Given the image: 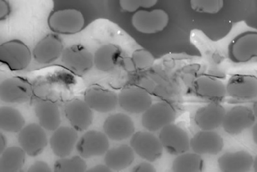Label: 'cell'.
<instances>
[{"instance_id": "cell-1", "label": "cell", "mask_w": 257, "mask_h": 172, "mask_svg": "<svg viewBox=\"0 0 257 172\" xmlns=\"http://www.w3.org/2000/svg\"><path fill=\"white\" fill-rule=\"evenodd\" d=\"M31 60L30 49L21 41H9L0 45V63L12 71L27 69Z\"/></svg>"}, {"instance_id": "cell-2", "label": "cell", "mask_w": 257, "mask_h": 172, "mask_svg": "<svg viewBox=\"0 0 257 172\" xmlns=\"http://www.w3.org/2000/svg\"><path fill=\"white\" fill-rule=\"evenodd\" d=\"M48 24L50 29L55 33L73 35L84 28L85 19L83 13L77 9H61L52 14Z\"/></svg>"}, {"instance_id": "cell-3", "label": "cell", "mask_w": 257, "mask_h": 172, "mask_svg": "<svg viewBox=\"0 0 257 172\" xmlns=\"http://www.w3.org/2000/svg\"><path fill=\"white\" fill-rule=\"evenodd\" d=\"M18 142L26 155L36 157L44 151L48 139L44 128L40 124L31 123L24 126L18 132Z\"/></svg>"}, {"instance_id": "cell-4", "label": "cell", "mask_w": 257, "mask_h": 172, "mask_svg": "<svg viewBox=\"0 0 257 172\" xmlns=\"http://www.w3.org/2000/svg\"><path fill=\"white\" fill-rule=\"evenodd\" d=\"M176 117V112L172 105L167 102H158L152 104L143 113L142 124L150 132H157L174 123Z\"/></svg>"}, {"instance_id": "cell-5", "label": "cell", "mask_w": 257, "mask_h": 172, "mask_svg": "<svg viewBox=\"0 0 257 172\" xmlns=\"http://www.w3.org/2000/svg\"><path fill=\"white\" fill-rule=\"evenodd\" d=\"M33 94V85L26 79L14 77L0 83V99L4 103H26L30 100Z\"/></svg>"}, {"instance_id": "cell-6", "label": "cell", "mask_w": 257, "mask_h": 172, "mask_svg": "<svg viewBox=\"0 0 257 172\" xmlns=\"http://www.w3.org/2000/svg\"><path fill=\"white\" fill-rule=\"evenodd\" d=\"M169 22V17L162 9L152 11H139L133 15L132 24L141 33L152 35L163 31Z\"/></svg>"}, {"instance_id": "cell-7", "label": "cell", "mask_w": 257, "mask_h": 172, "mask_svg": "<svg viewBox=\"0 0 257 172\" xmlns=\"http://www.w3.org/2000/svg\"><path fill=\"white\" fill-rule=\"evenodd\" d=\"M130 143L134 153L147 161H156L163 155L162 144L159 137L153 133L149 132L134 133Z\"/></svg>"}, {"instance_id": "cell-8", "label": "cell", "mask_w": 257, "mask_h": 172, "mask_svg": "<svg viewBox=\"0 0 257 172\" xmlns=\"http://www.w3.org/2000/svg\"><path fill=\"white\" fill-rule=\"evenodd\" d=\"M163 148L170 154L178 155L187 152L190 148V139L186 131L174 123L168 124L159 133Z\"/></svg>"}, {"instance_id": "cell-9", "label": "cell", "mask_w": 257, "mask_h": 172, "mask_svg": "<svg viewBox=\"0 0 257 172\" xmlns=\"http://www.w3.org/2000/svg\"><path fill=\"white\" fill-rule=\"evenodd\" d=\"M110 146L105 133L97 130H89L77 140L76 150L83 159H90L105 154Z\"/></svg>"}, {"instance_id": "cell-10", "label": "cell", "mask_w": 257, "mask_h": 172, "mask_svg": "<svg viewBox=\"0 0 257 172\" xmlns=\"http://www.w3.org/2000/svg\"><path fill=\"white\" fill-rule=\"evenodd\" d=\"M61 57L64 66L78 75L86 74L94 65V56L81 45H72L63 49Z\"/></svg>"}, {"instance_id": "cell-11", "label": "cell", "mask_w": 257, "mask_h": 172, "mask_svg": "<svg viewBox=\"0 0 257 172\" xmlns=\"http://www.w3.org/2000/svg\"><path fill=\"white\" fill-rule=\"evenodd\" d=\"M256 117L253 110L245 106H236L227 111L222 126L225 132L238 135L256 123Z\"/></svg>"}, {"instance_id": "cell-12", "label": "cell", "mask_w": 257, "mask_h": 172, "mask_svg": "<svg viewBox=\"0 0 257 172\" xmlns=\"http://www.w3.org/2000/svg\"><path fill=\"white\" fill-rule=\"evenodd\" d=\"M118 104L126 112L131 114H143L152 104L149 92L140 87L124 88L118 95Z\"/></svg>"}, {"instance_id": "cell-13", "label": "cell", "mask_w": 257, "mask_h": 172, "mask_svg": "<svg viewBox=\"0 0 257 172\" xmlns=\"http://www.w3.org/2000/svg\"><path fill=\"white\" fill-rule=\"evenodd\" d=\"M84 101L91 109L100 113H107L117 107L118 95L99 86H91L84 94Z\"/></svg>"}, {"instance_id": "cell-14", "label": "cell", "mask_w": 257, "mask_h": 172, "mask_svg": "<svg viewBox=\"0 0 257 172\" xmlns=\"http://www.w3.org/2000/svg\"><path fill=\"white\" fill-rule=\"evenodd\" d=\"M103 130L108 139L120 141L133 136L135 133V125L128 115L118 113L109 115L105 119Z\"/></svg>"}, {"instance_id": "cell-15", "label": "cell", "mask_w": 257, "mask_h": 172, "mask_svg": "<svg viewBox=\"0 0 257 172\" xmlns=\"http://www.w3.org/2000/svg\"><path fill=\"white\" fill-rule=\"evenodd\" d=\"M66 117L77 132H83L90 127L93 122V112L84 100L74 99L65 106Z\"/></svg>"}, {"instance_id": "cell-16", "label": "cell", "mask_w": 257, "mask_h": 172, "mask_svg": "<svg viewBox=\"0 0 257 172\" xmlns=\"http://www.w3.org/2000/svg\"><path fill=\"white\" fill-rule=\"evenodd\" d=\"M78 140L75 129L69 126H59L51 135L50 146L57 157H67L73 151Z\"/></svg>"}, {"instance_id": "cell-17", "label": "cell", "mask_w": 257, "mask_h": 172, "mask_svg": "<svg viewBox=\"0 0 257 172\" xmlns=\"http://www.w3.org/2000/svg\"><path fill=\"white\" fill-rule=\"evenodd\" d=\"M226 93L238 100H251L257 96V79L250 75H235L231 77L226 86Z\"/></svg>"}, {"instance_id": "cell-18", "label": "cell", "mask_w": 257, "mask_h": 172, "mask_svg": "<svg viewBox=\"0 0 257 172\" xmlns=\"http://www.w3.org/2000/svg\"><path fill=\"white\" fill-rule=\"evenodd\" d=\"M221 136L213 130H201L190 139V148L193 152L201 155H217L224 148Z\"/></svg>"}, {"instance_id": "cell-19", "label": "cell", "mask_w": 257, "mask_h": 172, "mask_svg": "<svg viewBox=\"0 0 257 172\" xmlns=\"http://www.w3.org/2000/svg\"><path fill=\"white\" fill-rule=\"evenodd\" d=\"M193 90L197 96L212 103H220L227 95L226 86L221 81L212 77H199L193 83Z\"/></svg>"}, {"instance_id": "cell-20", "label": "cell", "mask_w": 257, "mask_h": 172, "mask_svg": "<svg viewBox=\"0 0 257 172\" xmlns=\"http://www.w3.org/2000/svg\"><path fill=\"white\" fill-rule=\"evenodd\" d=\"M63 51V44L60 38L54 35H49L36 45L33 56L39 64H49L60 58Z\"/></svg>"}, {"instance_id": "cell-21", "label": "cell", "mask_w": 257, "mask_h": 172, "mask_svg": "<svg viewBox=\"0 0 257 172\" xmlns=\"http://www.w3.org/2000/svg\"><path fill=\"white\" fill-rule=\"evenodd\" d=\"M230 57L237 63L248 62L257 55V34L249 32L238 36L229 47Z\"/></svg>"}, {"instance_id": "cell-22", "label": "cell", "mask_w": 257, "mask_h": 172, "mask_svg": "<svg viewBox=\"0 0 257 172\" xmlns=\"http://www.w3.org/2000/svg\"><path fill=\"white\" fill-rule=\"evenodd\" d=\"M226 112L219 103H211L197 111L195 122L202 130H214L222 126Z\"/></svg>"}, {"instance_id": "cell-23", "label": "cell", "mask_w": 257, "mask_h": 172, "mask_svg": "<svg viewBox=\"0 0 257 172\" xmlns=\"http://www.w3.org/2000/svg\"><path fill=\"white\" fill-rule=\"evenodd\" d=\"M35 112L39 124L45 130L54 132L60 126V109L54 102L48 99H41L36 104Z\"/></svg>"}, {"instance_id": "cell-24", "label": "cell", "mask_w": 257, "mask_h": 172, "mask_svg": "<svg viewBox=\"0 0 257 172\" xmlns=\"http://www.w3.org/2000/svg\"><path fill=\"white\" fill-rule=\"evenodd\" d=\"M253 161V156L242 150L224 153L218 160V164L222 171L245 172L251 169Z\"/></svg>"}, {"instance_id": "cell-25", "label": "cell", "mask_w": 257, "mask_h": 172, "mask_svg": "<svg viewBox=\"0 0 257 172\" xmlns=\"http://www.w3.org/2000/svg\"><path fill=\"white\" fill-rule=\"evenodd\" d=\"M135 159V153L132 147L127 144L108 149L104 154V164L111 170L121 171L128 168Z\"/></svg>"}, {"instance_id": "cell-26", "label": "cell", "mask_w": 257, "mask_h": 172, "mask_svg": "<svg viewBox=\"0 0 257 172\" xmlns=\"http://www.w3.org/2000/svg\"><path fill=\"white\" fill-rule=\"evenodd\" d=\"M26 153L20 146L6 148L0 155V172L21 170L26 161Z\"/></svg>"}, {"instance_id": "cell-27", "label": "cell", "mask_w": 257, "mask_h": 172, "mask_svg": "<svg viewBox=\"0 0 257 172\" xmlns=\"http://www.w3.org/2000/svg\"><path fill=\"white\" fill-rule=\"evenodd\" d=\"M120 51L115 45L108 44L99 47L94 56V65L102 72L112 71L117 65Z\"/></svg>"}, {"instance_id": "cell-28", "label": "cell", "mask_w": 257, "mask_h": 172, "mask_svg": "<svg viewBox=\"0 0 257 172\" xmlns=\"http://www.w3.org/2000/svg\"><path fill=\"white\" fill-rule=\"evenodd\" d=\"M26 124L21 112L11 106L0 107V130L6 132L18 133Z\"/></svg>"}, {"instance_id": "cell-29", "label": "cell", "mask_w": 257, "mask_h": 172, "mask_svg": "<svg viewBox=\"0 0 257 172\" xmlns=\"http://www.w3.org/2000/svg\"><path fill=\"white\" fill-rule=\"evenodd\" d=\"M203 168V160L196 153H183L178 155L172 164V169L176 172H199Z\"/></svg>"}, {"instance_id": "cell-30", "label": "cell", "mask_w": 257, "mask_h": 172, "mask_svg": "<svg viewBox=\"0 0 257 172\" xmlns=\"http://www.w3.org/2000/svg\"><path fill=\"white\" fill-rule=\"evenodd\" d=\"M86 169L87 165L80 155H75L71 158L61 157L56 160L54 166V170L56 172H83Z\"/></svg>"}, {"instance_id": "cell-31", "label": "cell", "mask_w": 257, "mask_h": 172, "mask_svg": "<svg viewBox=\"0 0 257 172\" xmlns=\"http://www.w3.org/2000/svg\"><path fill=\"white\" fill-rule=\"evenodd\" d=\"M191 8L197 13L214 15L224 6V0H190Z\"/></svg>"}, {"instance_id": "cell-32", "label": "cell", "mask_w": 257, "mask_h": 172, "mask_svg": "<svg viewBox=\"0 0 257 172\" xmlns=\"http://www.w3.org/2000/svg\"><path fill=\"white\" fill-rule=\"evenodd\" d=\"M132 61L138 69H149L154 65L155 59L149 51L145 49H138L134 51Z\"/></svg>"}, {"instance_id": "cell-33", "label": "cell", "mask_w": 257, "mask_h": 172, "mask_svg": "<svg viewBox=\"0 0 257 172\" xmlns=\"http://www.w3.org/2000/svg\"><path fill=\"white\" fill-rule=\"evenodd\" d=\"M158 0H119L120 8L124 11L134 13L140 8L149 9L158 3Z\"/></svg>"}, {"instance_id": "cell-34", "label": "cell", "mask_w": 257, "mask_h": 172, "mask_svg": "<svg viewBox=\"0 0 257 172\" xmlns=\"http://www.w3.org/2000/svg\"><path fill=\"white\" fill-rule=\"evenodd\" d=\"M28 171H52L49 164L42 160H37L31 165L29 168Z\"/></svg>"}, {"instance_id": "cell-35", "label": "cell", "mask_w": 257, "mask_h": 172, "mask_svg": "<svg viewBox=\"0 0 257 172\" xmlns=\"http://www.w3.org/2000/svg\"><path fill=\"white\" fill-rule=\"evenodd\" d=\"M134 172H154L156 171V168H154L153 165L150 162H143L136 165L133 169Z\"/></svg>"}, {"instance_id": "cell-36", "label": "cell", "mask_w": 257, "mask_h": 172, "mask_svg": "<svg viewBox=\"0 0 257 172\" xmlns=\"http://www.w3.org/2000/svg\"><path fill=\"white\" fill-rule=\"evenodd\" d=\"M9 13V8L8 4L5 0H0V20L2 19Z\"/></svg>"}, {"instance_id": "cell-37", "label": "cell", "mask_w": 257, "mask_h": 172, "mask_svg": "<svg viewBox=\"0 0 257 172\" xmlns=\"http://www.w3.org/2000/svg\"><path fill=\"white\" fill-rule=\"evenodd\" d=\"M86 171L109 172L111 171V169L106 164H99L92 167V168L86 169Z\"/></svg>"}, {"instance_id": "cell-38", "label": "cell", "mask_w": 257, "mask_h": 172, "mask_svg": "<svg viewBox=\"0 0 257 172\" xmlns=\"http://www.w3.org/2000/svg\"><path fill=\"white\" fill-rule=\"evenodd\" d=\"M7 145H8V140L4 133L0 132V155L6 150Z\"/></svg>"}, {"instance_id": "cell-39", "label": "cell", "mask_w": 257, "mask_h": 172, "mask_svg": "<svg viewBox=\"0 0 257 172\" xmlns=\"http://www.w3.org/2000/svg\"><path fill=\"white\" fill-rule=\"evenodd\" d=\"M256 131V123H254L252 126V135H253V140L256 144L257 142Z\"/></svg>"}]
</instances>
